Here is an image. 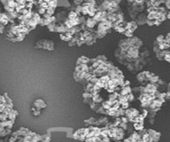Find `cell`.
Wrapping results in <instances>:
<instances>
[{
    "label": "cell",
    "instance_id": "1",
    "mask_svg": "<svg viewBox=\"0 0 170 142\" xmlns=\"http://www.w3.org/2000/svg\"><path fill=\"white\" fill-rule=\"evenodd\" d=\"M114 57L129 72L137 75L149 62L150 52L140 38L132 36L120 40L114 51Z\"/></svg>",
    "mask_w": 170,
    "mask_h": 142
},
{
    "label": "cell",
    "instance_id": "2",
    "mask_svg": "<svg viewBox=\"0 0 170 142\" xmlns=\"http://www.w3.org/2000/svg\"><path fill=\"white\" fill-rule=\"evenodd\" d=\"M136 79L143 86H144L148 83L155 84L160 86H167L168 85L160 79L159 76H158L154 73L150 72V71H141V72L138 73L136 75Z\"/></svg>",
    "mask_w": 170,
    "mask_h": 142
},
{
    "label": "cell",
    "instance_id": "3",
    "mask_svg": "<svg viewBox=\"0 0 170 142\" xmlns=\"http://www.w3.org/2000/svg\"><path fill=\"white\" fill-rule=\"evenodd\" d=\"M112 29H113L112 23L106 19V20H104V21H101V22L98 23V26H97V30L94 31V33L96 36H97V38H103L108 34H109Z\"/></svg>",
    "mask_w": 170,
    "mask_h": 142
},
{
    "label": "cell",
    "instance_id": "4",
    "mask_svg": "<svg viewBox=\"0 0 170 142\" xmlns=\"http://www.w3.org/2000/svg\"><path fill=\"white\" fill-rule=\"evenodd\" d=\"M125 130L120 127H111L108 128V136L110 138L111 141H119L123 140L125 138Z\"/></svg>",
    "mask_w": 170,
    "mask_h": 142
},
{
    "label": "cell",
    "instance_id": "5",
    "mask_svg": "<svg viewBox=\"0 0 170 142\" xmlns=\"http://www.w3.org/2000/svg\"><path fill=\"white\" fill-rule=\"evenodd\" d=\"M34 49H43V50L50 52V51L54 50L55 44H54V42L50 40V39L42 38V39H39L38 41L35 42Z\"/></svg>",
    "mask_w": 170,
    "mask_h": 142
},
{
    "label": "cell",
    "instance_id": "6",
    "mask_svg": "<svg viewBox=\"0 0 170 142\" xmlns=\"http://www.w3.org/2000/svg\"><path fill=\"white\" fill-rule=\"evenodd\" d=\"M89 131H90V126L81 128V129L76 130L75 132L73 133L72 138L76 140H79V141H84L85 137Z\"/></svg>",
    "mask_w": 170,
    "mask_h": 142
},
{
    "label": "cell",
    "instance_id": "7",
    "mask_svg": "<svg viewBox=\"0 0 170 142\" xmlns=\"http://www.w3.org/2000/svg\"><path fill=\"white\" fill-rule=\"evenodd\" d=\"M139 28V25L137 24V23L134 21V20H131L129 22H127L126 24H125V31H124V34L123 35H125L126 38H130L133 36V34L134 33L137 28Z\"/></svg>",
    "mask_w": 170,
    "mask_h": 142
},
{
    "label": "cell",
    "instance_id": "8",
    "mask_svg": "<svg viewBox=\"0 0 170 142\" xmlns=\"http://www.w3.org/2000/svg\"><path fill=\"white\" fill-rule=\"evenodd\" d=\"M139 114H140V112L137 109L128 108L127 110H125V113H124L123 116L126 117L128 120L129 121V123H133L136 118L139 116Z\"/></svg>",
    "mask_w": 170,
    "mask_h": 142
},
{
    "label": "cell",
    "instance_id": "9",
    "mask_svg": "<svg viewBox=\"0 0 170 142\" xmlns=\"http://www.w3.org/2000/svg\"><path fill=\"white\" fill-rule=\"evenodd\" d=\"M134 21L137 23V24L139 26L146 24V21H147V11L145 10L143 12L139 13L135 18V19H134Z\"/></svg>",
    "mask_w": 170,
    "mask_h": 142
},
{
    "label": "cell",
    "instance_id": "10",
    "mask_svg": "<svg viewBox=\"0 0 170 142\" xmlns=\"http://www.w3.org/2000/svg\"><path fill=\"white\" fill-rule=\"evenodd\" d=\"M98 24V23L95 20L94 17H88V18H87L86 20H85L84 25L87 29H89V30H90V29H93V28H94L95 26L97 25Z\"/></svg>",
    "mask_w": 170,
    "mask_h": 142
},
{
    "label": "cell",
    "instance_id": "11",
    "mask_svg": "<svg viewBox=\"0 0 170 142\" xmlns=\"http://www.w3.org/2000/svg\"><path fill=\"white\" fill-rule=\"evenodd\" d=\"M141 138V136H140V134L139 132L138 131H133V133H131L130 135H129V137H127V138H124L123 140V142H136L138 140H139Z\"/></svg>",
    "mask_w": 170,
    "mask_h": 142
},
{
    "label": "cell",
    "instance_id": "12",
    "mask_svg": "<svg viewBox=\"0 0 170 142\" xmlns=\"http://www.w3.org/2000/svg\"><path fill=\"white\" fill-rule=\"evenodd\" d=\"M148 135L151 137V140L152 142H158V140H160L161 137V133L158 132V131H156L154 129H147Z\"/></svg>",
    "mask_w": 170,
    "mask_h": 142
},
{
    "label": "cell",
    "instance_id": "13",
    "mask_svg": "<svg viewBox=\"0 0 170 142\" xmlns=\"http://www.w3.org/2000/svg\"><path fill=\"white\" fill-rule=\"evenodd\" d=\"M56 21V17L55 16H50L48 18H41L40 22H39V25L41 26H48L51 24H53Z\"/></svg>",
    "mask_w": 170,
    "mask_h": 142
},
{
    "label": "cell",
    "instance_id": "14",
    "mask_svg": "<svg viewBox=\"0 0 170 142\" xmlns=\"http://www.w3.org/2000/svg\"><path fill=\"white\" fill-rule=\"evenodd\" d=\"M12 18H10L9 13L5 12H2L0 13V24H3L4 26H7L11 21Z\"/></svg>",
    "mask_w": 170,
    "mask_h": 142
},
{
    "label": "cell",
    "instance_id": "15",
    "mask_svg": "<svg viewBox=\"0 0 170 142\" xmlns=\"http://www.w3.org/2000/svg\"><path fill=\"white\" fill-rule=\"evenodd\" d=\"M107 15L108 13L106 11H98L96 14L94 16V19L97 21L98 23L101 22V21H104V20H106L107 19Z\"/></svg>",
    "mask_w": 170,
    "mask_h": 142
},
{
    "label": "cell",
    "instance_id": "16",
    "mask_svg": "<svg viewBox=\"0 0 170 142\" xmlns=\"http://www.w3.org/2000/svg\"><path fill=\"white\" fill-rule=\"evenodd\" d=\"M108 123H109V120H108V118L107 116L101 117V118H98V120H97L96 124H95V126L100 127V128H102V127H106Z\"/></svg>",
    "mask_w": 170,
    "mask_h": 142
},
{
    "label": "cell",
    "instance_id": "17",
    "mask_svg": "<svg viewBox=\"0 0 170 142\" xmlns=\"http://www.w3.org/2000/svg\"><path fill=\"white\" fill-rule=\"evenodd\" d=\"M33 106L35 108H37L38 110H43L44 108L47 107V104H46V102L42 100V99H36L34 103H33Z\"/></svg>",
    "mask_w": 170,
    "mask_h": 142
},
{
    "label": "cell",
    "instance_id": "18",
    "mask_svg": "<svg viewBox=\"0 0 170 142\" xmlns=\"http://www.w3.org/2000/svg\"><path fill=\"white\" fill-rule=\"evenodd\" d=\"M133 127L134 130L138 131V132L142 131V130L145 129L144 122H134L133 125Z\"/></svg>",
    "mask_w": 170,
    "mask_h": 142
},
{
    "label": "cell",
    "instance_id": "19",
    "mask_svg": "<svg viewBox=\"0 0 170 142\" xmlns=\"http://www.w3.org/2000/svg\"><path fill=\"white\" fill-rule=\"evenodd\" d=\"M96 121H97V119H95L94 117H90V118H88V119L84 120V123L86 124V126L88 127L95 126Z\"/></svg>",
    "mask_w": 170,
    "mask_h": 142
},
{
    "label": "cell",
    "instance_id": "20",
    "mask_svg": "<svg viewBox=\"0 0 170 142\" xmlns=\"http://www.w3.org/2000/svg\"><path fill=\"white\" fill-rule=\"evenodd\" d=\"M18 115H19V112L15 110H13V111H11V113L9 114V120H11V121H13L14 122L16 120V118L18 116Z\"/></svg>",
    "mask_w": 170,
    "mask_h": 142
},
{
    "label": "cell",
    "instance_id": "21",
    "mask_svg": "<svg viewBox=\"0 0 170 142\" xmlns=\"http://www.w3.org/2000/svg\"><path fill=\"white\" fill-rule=\"evenodd\" d=\"M31 114L34 117H38L41 115V110H38L37 108L32 106L31 107Z\"/></svg>",
    "mask_w": 170,
    "mask_h": 142
},
{
    "label": "cell",
    "instance_id": "22",
    "mask_svg": "<svg viewBox=\"0 0 170 142\" xmlns=\"http://www.w3.org/2000/svg\"><path fill=\"white\" fill-rule=\"evenodd\" d=\"M76 42H77V38H76L75 35H73V37L72 38V39H71L69 42H68V45H69V47L76 46Z\"/></svg>",
    "mask_w": 170,
    "mask_h": 142
},
{
    "label": "cell",
    "instance_id": "23",
    "mask_svg": "<svg viewBox=\"0 0 170 142\" xmlns=\"http://www.w3.org/2000/svg\"><path fill=\"white\" fill-rule=\"evenodd\" d=\"M166 100H170V82L167 85V89H166Z\"/></svg>",
    "mask_w": 170,
    "mask_h": 142
},
{
    "label": "cell",
    "instance_id": "24",
    "mask_svg": "<svg viewBox=\"0 0 170 142\" xmlns=\"http://www.w3.org/2000/svg\"><path fill=\"white\" fill-rule=\"evenodd\" d=\"M98 142H113V141H111V140H109V141H104V140H99V141H98Z\"/></svg>",
    "mask_w": 170,
    "mask_h": 142
},
{
    "label": "cell",
    "instance_id": "25",
    "mask_svg": "<svg viewBox=\"0 0 170 142\" xmlns=\"http://www.w3.org/2000/svg\"><path fill=\"white\" fill-rule=\"evenodd\" d=\"M115 142H123V140H119V141H115Z\"/></svg>",
    "mask_w": 170,
    "mask_h": 142
},
{
    "label": "cell",
    "instance_id": "26",
    "mask_svg": "<svg viewBox=\"0 0 170 142\" xmlns=\"http://www.w3.org/2000/svg\"><path fill=\"white\" fill-rule=\"evenodd\" d=\"M2 13V11H1V9H0V13Z\"/></svg>",
    "mask_w": 170,
    "mask_h": 142
}]
</instances>
